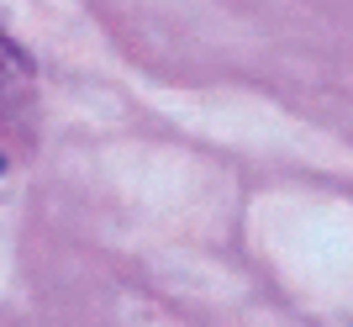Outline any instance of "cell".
Listing matches in <instances>:
<instances>
[{"label":"cell","instance_id":"cell-1","mask_svg":"<svg viewBox=\"0 0 353 327\" xmlns=\"http://www.w3.org/2000/svg\"><path fill=\"white\" fill-rule=\"evenodd\" d=\"M27 101H32V63L21 59V48L0 32V111L11 117V127H16V117L27 111Z\"/></svg>","mask_w":353,"mask_h":327},{"label":"cell","instance_id":"cell-2","mask_svg":"<svg viewBox=\"0 0 353 327\" xmlns=\"http://www.w3.org/2000/svg\"><path fill=\"white\" fill-rule=\"evenodd\" d=\"M0 169H6V159H0Z\"/></svg>","mask_w":353,"mask_h":327}]
</instances>
